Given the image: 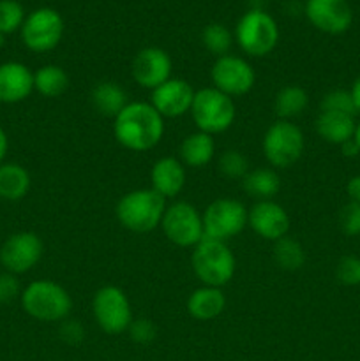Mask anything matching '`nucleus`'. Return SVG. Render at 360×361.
Wrapping results in <instances>:
<instances>
[{
	"mask_svg": "<svg viewBox=\"0 0 360 361\" xmlns=\"http://www.w3.org/2000/svg\"><path fill=\"white\" fill-rule=\"evenodd\" d=\"M242 189L254 200L270 201L281 190V178L274 168L251 169L242 178Z\"/></svg>",
	"mask_w": 360,
	"mask_h": 361,
	"instance_id": "b1692460",
	"label": "nucleus"
},
{
	"mask_svg": "<svg viewBox=\"0 0 360 361\" xmlns=\"http://www.w3.org/2000/svg\"><path fill=\"white\" fill-rule=\"evenodd\" d=\"M341 152L344 157H356V155H360V148L359 145H356V141L353 140H348L346 143L341 145Z\"/></svg>",
	"mask_w": 360,
	"mask_h": 361,
	"instance_id": "58836bf2",
	"label": "nucleus"
},
{
	"mask_svg": "<svg viewBox=\"0 0 360 361\" xmlns=\"http://www.w3.org/2000/svg\"><path fill=\"white\" fill-rule=\"evenodd\" d=\"M172 69L173 63L168 53L157 46H148L136 53L131 74L140 87L154 90L172 78Z\"/></svg>",
	"mask_w": 360,
	"mask_h": 361,
	"instance_id": "2eb2a0df",
	"label": "nucleus"
},
{
	"mask_svg": "<svg viewBox=\"0 0 360 361\" xmlns=\"http://www.w3.org/2000/svg\"><path fill=\"white\" fill-rule=\"evenodd\" d=\"M212 87L228 97H242L249 94L256 81L253 66L246 59L236 55H222L214 62L210 71Z\"/></svg>",
	"mask_w": 360,
	"mask_h": 361,
	"instance_id": "f8f14e48",
	"label": "nucleus"
},
{
	"mask_svg": "<svg viewBox=\"0 0 360 361\" xmlns=\"http://www.w3.org/2000/svg\"><path fill=\"white\" fill-rule=\"evenodd\" d=\"M4 44H6V35H4V34H0V48H2Z\"/></svg>",
	"mask_w": 360,
	"mask_h": 361,
	"instance_id": "37998d69",
	"label": "nucleus"
},
{
	"mask_svg": "<svg viewBox=\"0 0 360 361\" xmlns=\"http://www.w3.org/2000/svg\"><path fill=\"white\" fill-rule=\"evenodd\" d=\"M166 200L154 189H136L124 194L115 208L116 219L133 233H150L161 226Z\"/></svg>",
	"mask_w": 360,
	"mask_h": 361,
	"instance_id": "f03ea898",
	"label": "nucleus"
},
{
	"mask_svg": "<svg viewBox=\"0 0 360 361\" xmlns=\"http://www.w3.org/2000/svg\"><path fill=\"white\" fill-rule=\"evenodd\" d=\"M217 169L222 176H226L229 180H242L251 171L249 161L239 150L222 152L217 161Z\"/></svg>",
	"mask_w": 360,
	"mask_h": 361,
	"instance_id": "c756f323",
	"label": "nucleus"
},
{
	"mask_svg": "<svg viewBox=\"0 0 360 361\" xmlns=\"http://www.w3.org/2000/svg\"><path fill=\"white\" fill-rule=\"evenodd\" d=\"M214 137L207 133H201V130L187 134L179 148L180 162L187 168H203L214 159Z\"/></svg>",
	"mask_w": 360,
	"mask_h": 361,
	"instance_id": "4be33fe9",
	"label": "nucleus"
},
{
	"mask_svg": "<svg viewBox=\"0 0 360 361\" xmlns=\"http://www.w3.org/2000/svg\"><path fill=\"white\" fill-rule=\"evenodd\" d=\"M152 189L164 200H173L186 185V166L179 157H161L155 161L150 171Z\"/></svg>",
	"mask_w": 360,
	"mask_h": 361,
	"instance_id": "6ab92c4d",
	"label": "nucleus"
},
{
	"mask_svg": "<svg viewBox=\"0 0 360 361\" xmlns=\"http://www.w3.org/2000/svg\"><path fill=\"white\" fill-rule=\"evenodd\" d=\"M18 296H21V293L16 275L9 274V271L0 275V303L13 302Z\"/></svg>",
	"mask_w": 360,
	"mask_h": 361,
	"instance_id": "c9c22d12",
	"label": "nucleus"
},
{
	"mask_svg": "<svg viewBox=\"0 0 360 361\" xmlns=\"http://www.w3.org/2000/svg\"><path fill=\"white\" fill-rule=\"evenodd\" d=\"M161 229L173 245L184 247V249H189V247L194 249L205 238L201 214L196 210V207L187 201H176L166 207Z\"/></svg>",
	"mask_w": 360,
	"mask_h": 361,
	"instance_id": "9d476101",
	"label": "nucleus"
},
{
	"mask_svg": "<svg viewBox=\"0 0 360 361\" xmlns=\"http://www.w3.org/2000/svg\"><path fill=\"white\" fill-rule=\"evenodd\" d=\"M64 35V20L52 7L35 9L21 25V41L30 51L46 53L59 46Z\"/></svg>",
	"mask_w": 360,
	"mask_h": 361,
	"instance_id": "9b49d317",
	"label": "nucleus"
},
{
	"mask_svg": "<svg viewBox=\"0 0 360 361\" xmlns=\"http://www.w3.org/2000/svg\"><path fill=\"white\" fill-rule=\"evenodd\" d=\"M30 189V175L16 162L0 164V197L6 201L23 200Z\"/></svg>",
	"mask_w": 360,
	"mask_h": 361,
	"instance_id": "393cba45",
	"label": "nucleus"
},
{
	"mask_svg": "<svg viewBox=\"0 0 360 361\" xmlns=\"http://www.w3.org/2000/svg\"><path fill=\"white\" fill-rule=\"evenodd\" d=\"M306 16L318 30L339 35L352 27L353 11L348 0H307Z\"/></svg>",
	"mask_w": 360,
	"mask_h": 361,
	"instance_id": "4468645a",
	"label": "nucleus"
},
{
	"mask_svg": "<svg viewBox=\"0 0 360 361\" xmlns=\"http://www.w3.org/2000/svg\"><path fill=\"white\" fill-rule=\"evenodd\" d=\"M201 42H203L207 51H210L212 55H215L219 59V56L228 55L229 53L233 44V35L224 25L210 23L201 32Z\"/></svg>",
	"mask_w": 360,
	"mask_h": 361,
	"instance_id": "c85d7f7f",
	"label": "nucleus"
},
{
	"mask_svg": "<svg viewBox=\"0 0 360 361\" xmlns=\"http://www.w3.org/2000/svg\"><path fill=\"white\" fill-rule=\"evenodd\" d=\"M353 140L356 141V145H359L360 148V122H356V129H355V136H353Z\"/></svg>",
	"mask_w": 360,
	"mask_h": 361,
	"instance_id": "79ce46f5",
	"label": "nucleus"
},
{
	"mask_svg": "<svg viewBox=\"0 0 360 361\" xmlns=\"http://www.w3.org/2000/svg\"><path fill=\"white\" fill-rule=\"evenodd\" d=\"M247 226H251L254 233L268 242L288 236L289 231V215L279 203L270 201H256L249 210Z\"/></svg>",
	"mask_w": 360,
	"mask_h": 361,
	"instance_id": "f3484780",
	"label": "nucleus"
},
{
	"mask_svg": "<svg viewBox=\"0 0 360 361\" xmlns=\"http://www.w3.org/2000/svg\"><path fill=\"white\" fill-rule=\"evenodd\" d=\"M201 219H203L205 238L228 242L246 229L249 210L242 201L233 197H219L205 208Z\"/></svg>",
	"mask_w": 360,
	"mask_h": 361,
	"instance_id": "6e6552de",
	"label": "nucleus"
},
{
	"mask_svg": "<svg viewBox=\"0 0 360 361\" xmlns=\"http://www.w3.org/2000/svg\"><path fill=\"white\" fill-rule=\"evenodd\" d=\"M92 314L104 334L120 335L133 323V309L126 293L116 286L97 289L92 300Z\"/></svg>",
	"mask_w": 360,
	"mask_h": 361,
	"instance_id": "1a4fd4ad",
	"label": "nucleus"
},
{
	"mask_svg": "<svg viewBox=\"0 0 360 361\" xmlns=\"http://www.w3.org/2000/svg\"><path fill=\"white\" fill-rule=\"evenodd\" d=\"M20 298L25 312L41 323H62L73 309L67 289L48 279L30 282Z\"/></svg>",
	"mask_w": 360,
	"mask_h": 361,
	"instance_id": "7ed1b4c3",
	"label": "nucleus"
},
{
	"mask_svg": "<svg viewBox=\"0 0 360 361\" xmlns=\"http://www.w3.org/2000/svg\"><path fill=\"white\" fill-rule=\"evenodd\" d=\"M129 335L136 344H150L155 338V326L152 321L145 319V317H140V319H133L129 326Z\"/></svg>",
	"mask_w": 360,
	"mask_h": 361,
	"instance_id": "f704fd0d",
	"label": "nucleus"
},
{
	"mask_svg": "<svg viewBox=\"0 0 360 361\" xmlns=\"http://www.w3.org/2000/svg\"><path fill=\"white\" fill-rule=\"evenodd\" d=\"M113 134L126 150L148 152L164 136V118L150 102H129L113 118Z\"/></svg>",
	"mask_w": 360,
	"mask_h": 361,
	"instance_id": "f257e3e1",
	"label": "nucleus"
},
{
	"mask_svg": "<svg viewBox=\"0 0 360 361\" xmlns=\"http://www.w3.org/2000/svg\"><path fill=\"white\" fill-rule=\"evenodd\" d=\"M274 261L281 270L296 271L306 264V252L299 240L284 236L274 242Z\"/></svg>",
	"mask_w": 360,
	"mask_h": 361,
	"instance_id": "cd10ccee",
	"label": "nucleus"
},
{
	"mask_svg": "<svg viewBox=\"0 0 360 361\" xmlns=\"http://www.w3.org/2000/svg\"><path fill=\"white\" fill-rule=\"evenodd\" d=\"M90 101L95 111L108 118H115L127 104V92L115 81H101L90 92Z\"/></svg>",
	"mask_w": 360,
	"mask_h": 361,
	"instance_id": "5701e85b",
	"label": "nucleus"
},
{
	"mask_svg": "<svg viewBox=\"0 0 360 361\" xmlns=\"http://www.w3.org/2000/svg\"><path fill=\"white\" fill-rule=\"evenodd\" d=\"M236 42L249 56L268 55L279 42V27L274 18L261 9H251L236 23Z\"/></svg>",
	"mask_w": 360,
	"mask_h": 361,
	"instance_id": "0eeeda50",
	"label": "nucleus"
},
{
	"mask_svg": "<svg viewBox=\"0 0 360 361\" xmlns=\"http://www.w3.org/2000/svg\"><path fill=\"white\" fill-rule=\"evenodd\" d=\"M60 337L62 341L69 342V344H78V342L83 341L85 331L83 328L78 324V321H62V326H60Z\"/></svg>",
	"mask_w": 360,
	"mask_h": 361,
	"instance_id": "e433bc0d",
	"label": "nucleus"
},
{
	"mask_svg": "<svg viewBox=\"0 0 360 361\" xmlns=\"http://www.w3.org/2000/svg\"><path fill=\"white\" fill-rule=\"evenodd\" d=\"M34 92V73L21 62L0 63V102L16 104Z\"/></svg>",
	"mask_w": 360,
	"mask_h": 361,
	"instance_id": "a211bd4d",
	"label": "nucleus"
},
{
	"mask_svg": "<svg viewBox=\"0 0 360 361\" xmlns=\"http://www.w3.org/2000/svg\"><path fill=\"white\" fill-rule=\"evenodd\" d=\"M320 111H335V113H346V115H356L355 106H353V99L349 90H330L323 95L320 102Z\"/></svg>",
	"mask_w": 360,
	"mask_h": 361,
	"instance_id": "2f4dec72",
	"label": "nucleus"
},
{
	"mask_svg": "<svg viewBox=\"0 0 360 361\" xmlns=\"http://www.w3.org/2000/svg\"><path fill=\"white\" fill-rule=\"evenodd\" d=\"M335 279L348 288L360 286V257L342 256L335 267Z\"/></svg>",
	"mask_w": 360,
	"mask_h": 361,
	"instance_id": "473e14b6",
	"label": "nucleus"
},
{
	"mask_svg": "<svg viewBox=\"0 0 360 361\" xmlns=\"http://www.w3.org/2000/svg\"><path fill=\"white\" fill-rule=\"evenodd\" d=\"M41 257L42 242L32 231L14 233L0 247V264L13 275L30 271Z\"/></svg>",
	"mask_w": 360,
	"mask_h": 361,
	"instance_id": "ddd939ff",
	"label": "nucleus"
},
{
	"mask_svg": "<svg viewBox=\"0 0 360 361\" xmlns=\"http://www.w3.org/2000/svg\"><path fill=\"white\" fill-rule=\"evenodd\" d=\"M346 194H348L349 201L360 203V175L352 176L346 183Z\"/></svg>",
	"mask_w": 360,
	"mask_h": 361,
	"instance_id": "4c0bfd02",
	"label": "nucleus"
},
{
	"mask_svg": "<svg viewBox=\"0 0 360 361\" xmlns=\"http://www.w3.org/2000/svg\"><path fill=\"white\" fill-rule=\"evenodd\" d=\"M309 104V95L299 85H286L275 94L274 97V111L279 120H288L302 115Z\"/></svg>",
	"mask_w": 360,
	"mask_h": 361,
	"instance_id": "a878e982",
	"label": "nucleus"
},
{
	"mask_svg": "<svg viewBox=\"0 0 360 361\" xmlns=\"http://www.w3.org/2000/svg\"><path fill=\"white\" fill-rule=\"evenodd\" d=\"M194 88L182 78H169L166 83L152 90L150 104L162 118H179L191 111L194 101Z\"/></svg>",
	"mask_w": 360,
	"mask_h": 361,
	"instance_id": "dca6fc26",
	"label": "nucleus"
},
{
	"mask_svg": "<svg viewBox=\"0 0 360 361\" xmlns=\"http://www.w3.org/2000/svg\"><path fill=\"white\" fill-rule=\"evenodd\" d=\"M339 226L346 236L360 235V203L349 201L342 207L341 214H339Z\"/></svg>",
	"mask_w": 360,
	"mask_h": 361,
	"instance_id": "72a5a7b5",
	"label": "nucleus"
},
{
	"mask_svg": "<svg viewBox=\"0 0 360 361\" xmlns=\"http://www.w3.org/2000/svg\"><path fill=\"white\" fill-rule=\"evenodd\" d=\"M263 155L274 169L292 168L302 157L306 137L299 126L288 120H277L263 136Z\"/></svg>",
	"mask_w": 360,
	"mask_h": 361,
	"instance_id": "423d86ee",
	"label": "nucleus"
},
{
	"mask_svg": "<svg viewBox=\"0 0 360 361\" xmlns=\"http://www.w3.org/2000/svg\"><path fill=\"white\" fill-rule=\"evenodd\" d=\"M193 271L203 286L222 288L233 279L236 270V259L226 242L203 238L193 249L191 256Z\"/></svg>",
	"mask_w": 360,
	"mask_h": 361,
	"instance_id": "20e7f679",
	"label": "nucleus"
},
{
	"mask_svg": "<svg viewBox=\"0 0 360 361\" xmlns=\"http://www.w3.org/2000/svg\"><path fill=\"white\" fill-rule=\"evenodd\" d=\"M7 148H9V140H7L6 130L0 127V164H4V159L7 155Z\"/></svg>",
	"mask_w": 360,
	"mask_h": 361,
	"instance_id": "a19ab883",
	"label": "nucleus"
},
{
	"mask_svg": "<svg viewBox=\"0 0 360 361\" xmlns=\"http://www.w3.org/2000/svg\"><path fill=\"white\" fill-rule=\"evenodd\" d=\"M25 11L18 0H0V34L7 35L21 28L25 21Z\"/></svg>",
	"mask_w": 360,
	"mask_h": 361,
	"instance_id": "7c9ffc66",
	"label": "nucleus"
},
{
	"mask_svg": "<svg viewBox=\"0 0 360 361\" xmlns=\"http://www.w3.org/2000/svg\"><path fill=\"white\" fill-rule=\"evenodd\" d=\"M189 113L198 130L210 134V136L226 133L236 118V108L233 99L214 87L200 88L194 94Z\"/></svg>",
	"mask_w": 360,
	"mask_h": 361,
	"instance_id": "39448f33",
	"label": "nucleus"
},
{
	"mask_svg": "<svg viewBox=\"0 0 360 361\" xmlns=\"http://www.w3.org/2000/svg\"><path fill=\"white\" fill-rule=\"evenodd\" d=\"M353 99V106H355V111L360 113V76L353 81L352 85V90H349Z\"/></svg>",
	"mask_w": 360,
	"mask_h": 361,
	"instance_id": "ea45409f",
	"label": "nucleus"
},
{
	"mask_svg": "<svg viewBox=\"0 0 360 361\" xmlns=\"http://www.w3.org/2000/svg\"><path fill=\"white\" fill-rule=\"evenodd\" d=\"M69 88V76L60 66H48L39 67L34 73V90L39 92L42 97L55 99L66 94Z\"/></svg>",
	"mask_w": 360,
	"mask_h": 361,
	"instance_id": "bb28decb",
	"label": "nucleus"
},
{
	"mask_svg": "<svg viewBox=\"0 0 360 361\" xmlns=\"http://www.w3.org/2000/svg\"><path fill=\"white\" fill-rule=\"evenodd\" d=\"M316 133L321 140L327 143L339 145L346 143L355 136L356 120L353 115H346V113H335V111H320L316 116Z\"/></svg>",
	"mask_w": 360,
	"mask_h": 361,
	"instance_id": "aec40b11",
	"label": "nucleus"
},
{
	"mask_svg": "<svg viewBox=\"0 0 360 361\" xmlns=\"http://www.w3.org/2000/svg\"><path fill=\"white\" fill-rule=\"evenodd\" d=\"M226 307V296L221 288L201 286L194 289L187 298V314L196 321H212L222 314Z\"/></svg>",
	"mask_w": 360,
	"mask_h": 361,
	"instance_id": "412c9836",
	"label": "nucleus"
}]
</instances>
